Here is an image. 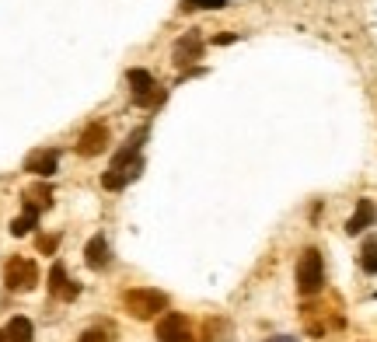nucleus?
I'll return each instance as SVG.
<instances>
[{"instance_id": "obj_1", "label": "nucleus", "mask_w": 377, "mask_h": 342, "mask_svg": "<svg viewBox=\"0 0 377 342\" xmlns=\"http://www.w3.org/2000/svg\"><path fill=\"white\" fill-rule=\"evenodd\" d=\"M147 133H151V126H140L126 143H123V150H116V157H112V164H109V171L102 175V185L105 189H123V185H130L140 171H144V161H140V150H144V140H147Z\"/></svg>"}, {"instance_id": "obj_2", "label": "nucleus", "mask_w": 377, "mask_h": 342, "mask_svg": "<svg viewBox=\"0 0 377 342\" xmlns=\"http://www.w3.org/2000/svg\"><path fill=\"white\" fill-rule=\"evenodd\" d=\"M123 307L133 314V318H140V321H147V318H154V314H161L164 307H168V297L161 293V290H126L123 293Z\"/></svg>"}, {"instance_id": "obj_3", "label": "nucleus", "mask_w": 377, "mask_h": 342, "mask_svg": "<svg viewBox=\"0 0 377 342\" xmlns=\"http://www.w3.org/2000/svg\"><path fill=\"white\" fill-rule=\"evenodd\" d=\"M321 283H325L321 251H318V248H307V251L300 255V262H297V290H300L304 297H311V293L321 290Z\"/></svg>"}, {"instance_id": "obj_4", "label": "nucleus", "mask_w": 377, "mask_h": 342, "mask_svg": "<svg viewBox=\"0 0 377 342\" xmlns=\"http://www.w3.org/2000/svg\"><path fill=\"white\" fill-rule=\"evenodd\" d=\"M4 283H8V290H18V293L36 290V283H39L36 262H32V258H11L8 269H4Z\"/></svg>"}, {"instance_id": "obj_5", "label": "nucleus", "mask_w": 377, "mask_h": 342, "mask_svg": "<svg viewBox=\"0 0 377 342\" xmlns=\"http://www.w3.org/2000/svg\"><path fill=\"white\" fill-rule=\"evenodd\" d=\"M157 339L161 342H192V328L182 314H164L157 321Z\"/></svg>"}, {"instance_id": "obj_6", "label": "nucleus", "mask_w": 377, "mask_h": 342, "mask_svg": "<svg viewBox=\"0 0 377 342\" xmlns=\"http://www.w3.org/2000/svg\"><path fill=\"white\" fill-rule=\"evenodd\" d=\"M105 147H109V126H102V123H91L77 140V154H84V157H95Z\"/></svg>"}, {"instance_id": "obj_7", "label": "nucleus", "mask_w": 377, "mask_h": 342, "mask_svg": "<svg viewBox=\"0 0 377 342\" xmlns=\"http://www.w3.org/2000/svg\"><path fill=\"white\" fill-rule=\"evenodd\" d=\"M175 63L178 67H189V63H196L199 56H203V39H199V32H189V36H182L178 42H175Z\"/></svg>"}, {"instance_id": "obj_8", "label": "nucleus", "mask_w": 377, "mask_h": 342, "mask_svg": "<svg viewBox=\"0 0 377 342\" xmlns=\"http://www.w3.org/2000/svg\"><path fill=\"white\" fill-rule=\"evenodd\" d=\"M84 262H88L91 269H105V265L112 262V244L105 241V234H95V238L88 241V248H84Z\"/></svg>"}, {"instance_id": "obj_9", "label": "nucleus", "mask_w": 377, "mask_h": 342, "mask_svg": "<svg viewBox=\"0 0 377 342\" xmlns=\"http://www.w3.org/2000/svg\"><path fill=\"white\" fill-rule=\"evenodd\" d=\"M56 164H60V154H56V150H36V154H29L25 171H32V175H39V178H49V175L56 171Z\"/></svg>"}, {"instance_id": "obj_10", "label": "nucleus", "mask_w": 377, "mask_h": 342, "mask_svg": "<svg viewBox=\"0 0 377 342\" xmlns=\"http://www.w3.org/2000/svg\"><path fill=\"white\" fill-rule=\"evenodd\" d=\"M374 220H377V206H374L370 199H360V203H356V213L346 220V231H349V234H363Z\"/></svg>"}, {"instance_id": "obj_11", "label": "nucleus", "mask_w": 377, "mask_h": 342, "mask_svg": "<svg viewBox=\"0 0 377 342\" xmlns=\"http://www.w3.org/2000/svg\"><path fill=\"white\" fill-rule=\"evenodd\" d=\"M49 290H53L56 297H63V300H74V297L81 293V286L67 279V269H63V262H56V265L49 269Z\"/></svg>"}, {"instance_id": "obj_12", "label": "nucleus", "mask_w": 377, "mask_h": 342, "mask_svg": "<svg viewBox=\"0 0 377 342\" xmlns=\"http://www.w3.org/2000/svg\"><path fill=\"white\" fill-rule=\"evenodd\" d=\"M4 332H8V339H11V342H36V328H32V321H29V318H22V314H18V318H11V325H8Z\"/></svg>"}, {"instance_id": "obj_13", "label": "nucleus", "mask_w": 377, "mask_h": 342, "mask_svg": "<svg viewBox=\"0 0 377 342\" xmlns=\"http://www.w3.org/2000/svg\"><path fill=\"white\" fill-rule=\"evenodd\" d=\"M36 220H39V206H29V203H25V213L11 220V234H15V238L29 234V231L36 227Z\"/></svg>"}, {"instance_id": "obj_14", "label": "nucleus", "mask_w": 377, "mask_h": 342, "mask_svg": "<svg viewBox=\"0 0 377 342\" xmlns=\"http://www.w3.org/2000/svg\"><path fill=\"white\" fill-rule=\"evenodd\" d=\"M182 11H224L227 0H178Z\"/></svg>"}, {"instance_id": "obj_15", "label": "nucleus", "mask_w": 377, "mask_h": 342, "mask_svg": "<svg viewBox=\"0 0 377 342\" xmlns=\"http://www.w3.org/2000/svg\"><path fill=\"white\" fill-rule=\"evenodd\" d=\"M360 265H363V272H377V241L370 238L367 244H363V251H360Z\"/></svg>"}, {"instance_id": "obj_16", "label": "nucleus", "mask_w": 377, "mask_h": 342, "mask_svg": "<svg viewBox=\"0 0 377 342\" xmlns=\"http://www.w3.org/2000/svg\"><path fill=\"white\" fill-rule=\"evenodd\" d=\"M81 342H109V335H105V332H98V328H91V332H84V335H81Z\"/></svg>"}, {"instance_id": "obj_17", "label": "nucleus", "mask_w": 377, "mask_h": 342, "mask_svg": "<svg viewBox=\"0 0 377 342\" xmlns=\"http://www.w3.org/2000/svg\"><path fill=\"white\" fill-rule=\"evenodd\" d=\"M39 251H56V238H39Z\"/></svg>"}, {"instance_id": "obj_18", "label": "nucleus", "mask_w": 377, "mask_h": 342, "mask_svg": "<svg viewBox=\"0 0 377 342\" xmlns=\"http://www.w3.org/2000/svg\"><path fill=\"white\" fill-rule=\"evenodd\" d=\"M231 42H238V36H234V32H224V36H217V46H231Z\"/></svg>"}, {"instance_id": "obj_19", "label": "nucleus", "mask_w": 377, "mask_h": 342, "mask_svg": "<svg viewBox=\"0 0 377 342\" xmlns=\"http://www.w3.org/2000/svg\"><path fill=\"white\" fill-rule=\"evenodd\" d=\"M266 342H297L293 335H276V339H266Z\"/></svg>"}, {"instance_id": "obj_20", "label": "nucleus", "mask_w": 377, "mask_h": 342, "mask_svg": "<svg viewBox=\"0 0 377 342\" xmlns=\"http://www.w3.org/2000/svg\"><path fill=\"white\" fill-rule=\"evenodd\" d=\"M0 342H11V339H8V332H0Z\"/></svg>"}]
</instances>
